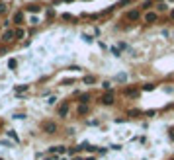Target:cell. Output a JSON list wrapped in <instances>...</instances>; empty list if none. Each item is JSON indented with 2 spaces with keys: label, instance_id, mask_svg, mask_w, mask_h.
I'll return each mask as SVG.
<instances>
[{
  "label": "cell",
  "instance_id": "3",
  "mask_svg": "<svg viewBox=\"0 0 174 160\" xmlns=\"http://www.w3.org/2000/svg\"><path fill=\"white\" fill-rule=\"evenodd\" d=\"M143 20H145V23H155V21L159 20V14L157 12H147Z\"/></svg>",
  "mask_w": 174,
  "mask_h": 160
},
{
  "label": "cell",
  "instance_id": "10",
  "mask_svg": "<svg viewBox=\"0 0 174 160\" xmlns=\"http://www.w3.org/2000/svg\"><path fill=\"white\" fill-rule=\"evenodd\" d=\"M14 21H16V23H22L24 21V14L22 12H16V14H14Z\"/></svg>",
  "mask_w": 174,
  "mask_h": 160
},
{
  "label": "cell",
  "instance_id": "12",
  "mask_svg": "<svg viewBox=\"0 0 174 160\" xmlns=\"http://www.w3.org/2000/svg\"><path fill=\"white\" fill-rule=\"evenodd\" d=\"M65 147H53V149H51V152H53V154H61V152H65Z\"/></svg>",
  "mask_w": 174,
  "mask_h": 160
},
{
  "label": "cell",
  "instance_id": "16",
  "mask_svg": "<svg viewBox=\"0 0 174 160\" xmlns=\"http://www.w3.org/2000/svg\"><path fill=\"white\" fill-rule=\"evenodd\" d=\"M6 12H8V6H6L4 2H0V16H2V14H6Z\"/></svg>",
  "mask_w": 174,
  "mask_h": 160
},
{
  "label": "cell",
  "instance_id": "24",
  "mask_svg": "<svg viewBox=\"0 0 174 160\" xmlns=\"http://www.w3.org/2000/svg\"><path fill=\"white\" fill-rule=\"evenodd\" d=\"M0 160H2V158H0Z\"/></svg>",
  "mask_w": 174,
  "mask_h": 160
},
{
  "label": "cell",
  "instance_id": "1",
  "mask_svg": "<svg viewBox=\"0 0 174 160\" xmlns=\"http://www.w3.org/2000/svg\"><path fill=\"white\" fill-rule=\"evenodd\" d=\"M41 129H43L45 133L53 135V133H57V123H53V121H45L43 125H41Z\"/></svg>",
  "mask_w": 174,
  "mask_h": 160
},
{
  "label": "cell",
  "instance_id": "23",
  "mask_svg": "<svg viewBox=\"0 0 174 160\" xmlns=\"http://www.w3.org/2000/svg\"><path fill=\"white\" fill-rule=\"evenodd\" d=\"M65 2H73V0H65Z\"/></svg>",
  "mask_w": 174,
  "mask_h": 160
},
{
  "label": "cell",
  "instance_id": "19",
  "mask_svg": "<svg viewBox=\"0 0 174 160\" xmlns=\"http://www.w3.org/2000/svg\"><path fill=\"white\" fill-rule=\"evenodd\" d=\"M8 66H10V68H16V61H14V59H10V63H8Z\"/></svg>",
  "mask_w": 174,
  "mask_h": 160
},
{
  "label": "cell",
  "instance_id": "14",
  "mask_svg": "<svg viewBox=\"0 0 174 160\" xmlns=\"http://www.w3.org/2000/svg\"><path fill=\"white\" fill-rule=\"evenodd\" d=\"M26 90H28V86H26V84L16 86V94H22V92H26Z\"/></svg>",
  "mask_w": 174,
  "mask_h": 160
},
{
  "label": "cell",
  "instance_id": "6",
  "mask_svg": "<svg viewBox=\"0 0 174 160\" xmlns=\"http://www.w3.org/2000/svg\"><path fill=\"white\" fill-rule=\"evenodd\" d=\"M137 94H139V92H137L135 88H127V90L123 92V96L125 98H137Z\"/></svg>",
  "mask_w": 174,
  "mask_h": 160
},
{
  "label": "cell",
  "instance_id": "15",
  "mask_svg": "<svg viewBox=\"0 0 174 160\" xmlns=\"http://www.w3.org/2000/svg\"><path fill=\"white\" fill-rule=\"evenodd\" d=\"M94 82H96L94 76H84V84H94Z\"/></svg>",
  "mask_w": 174,
  "mask_h": 160
},
{
  "label": "cell",
  "instance_id": "9",
  "mask_svg": "<svg viewBox=\"0 0 174 160\" xmlns=\"http://www.w3.org/2000/svg\"><path fill=\"white\" fill-rule=\"evenodd\" d=\"M26 10H28V12H33V14H37V12L41 10V6H39V4H30Z\"/></svg>",
  "mask_w": 174,
  "mask_h": 160
},
{
  "label": "cell",
  "instance_id": "11",
  "mask_svg": "<svg viewBox=\"0 0 174 160\" xmlns=\"http://www.w3.org/2000/svg\"><path fill=\"white\" fill-rule=\"evenodd\" d=\"M14 35H16V39H22V37H26V31L20 27V29H14Z\"/></svg>",
  "mask_w": 174,
  "mask_h": 160
},
{
  "label": "cell",
  "instance_id": "4",
  "mask_svg": "<svg viewBox=\"0 0 174 160\" xmlns=\"http://www.w3.org/2000/svg\"><path fill=\"white\" fill-rule=\"evenodd\" d=\"M141 18V12L139 10H131V12H127V20L129 21H137Z\"/></svg>",
  "mask_w": 174,
  "mask_h": 160
},
{
  "label": "cell",
  "instance_id": "22",
  "mask_svg": "<svg viewBox=\"0 0 174 160\" xmlns=\"http://www.w3.org/2000/svg\"><path fill=\"white\" fill-rule=\"evenodd\" d=\"M170 16H172V20H174V10H172V14H170Z\"/></svg>",
  "mask_w": 174,
  "mask_h": 160
},
{
  "label": "cell",
  "instance_id": "5",
  "mask_svg": "<svg viewBox=\"0 0 174 160\" xmlns=\"http://www.w3.org/2000/svg\"><path fill=\"white\" fill-rule=\"evenodd\" d=\"M14 37H16V35H14V29H6L4 35H2V41H4V43H10Z\"/></svg>",
  "mask_w": 174,
  "mask_h": 160
},
{
  "label": "cell",
  "instance_id": "2",
  "mask_svg": "<svg viewBox=\"0 0 174 160\" xmlns=\"http://www.w3.org/2000/svg\"><path fill=\"white\" fill-rule=\"evenodd\" d=\"M100 102H102L104 106H112V104L116 102V98H114V92H106L104 96L100 98Z\"/></svg>",
  "mask_w": 174,
  "mask_h": 160
},
{
  "label": "cell",
  "instance_id": "21",
  "mask_svg": "<svg viewBox=\"0 0 174 160\" xmlns=\"http://www.w3.org/2000/svg\"><path fill=\"white\" fill-rule=\"evenodd\" d=\"M170 139H172V141H174V131H172V133H170Z\"/></svg>",
  "mask_w": 174,
  "mask_h": 160
},
{
  "label": "cell",
  "instance_id": "17",
  "mask_svg": "<svg viewBox=\"0 0 174 160\" xmlns=\"http://www.w3.org/2000/svg\"><path fill=\"white\" fill-rule=\"evenodd\" d=\"M88 100H90V96H88V94H82V96H80V104H88Z\"/></svg>",
  "mask_w": 174,
  "mask_h": 160
},
{
  "label": "cell",
  "instance_id": "18",
  "mask_svg": "<svg viewBox=\"0 0 174 160\" xmlns=\"http://www.w3.org/2000/svg\"><path fill=\"white\" fill-rule=\"evenodd\" d=\"M8 135H10V137H12V139H14V141H20V139H18V135H16V133H14V131H10V133H8Z\"/></svg>",
  "mask_w": 174,
  "mask_h": 160
},
{
  "label": "cell",
  "instance_id": "20",
  "mask_svg": "<svg viewBox=\"0 0 174 160\" xmlns=\"http://www.w3.org/2000/svg\"><path fill=\"white\" fill-rule=\"evenodd\" d=\"M73 160H92V158H73Z\"/></svg>",
  "mask_w": 174,
  "mask_h": 160
},
{
  "label": "cell",
  "instance_id": "7",
  "mask_svg": "<svg viewBox=\"0 0 174 160\" xmlns=\"http://www.w3.org/2000/svg\"><path fill=\"white\" fill-rule=\"evenodd\" d=\"M88 111H90L88 104H80V106H78V115H86Z\"/></svg>",
  "mask_w": 174,
  "mask_h": 160
},
{
  "label": "cell",
  "instance_id": "8",
  "mask_svg": "<svg viewBox=\"0 0 174 160\" xmlns=\"http://www.w3.org/2000/svg\"><path fill=\"white\" fill-rule=\"evenodd\" d=\"M67 113H69V104H63V106L59 107V115H61V117H67Z\"/></svg>",
  "mask_w": 174,
  "mask_h": 160
},
{
  "label": "cell",
  "instance_id": "13",
  "mask_svg": "<svg viewBox=\"0 0 174 160\" xmlns=\"http://www.w3.org/2000/svg\"><path fill=\"white\" fill-rule=\"evenodd\" d=\"M127 115H129V117H137V115H141V111H139V109H129Z\"/></svg>",
  "mask_w": 174,
  "mask_h": 160
}]
</instances>
